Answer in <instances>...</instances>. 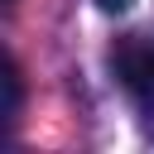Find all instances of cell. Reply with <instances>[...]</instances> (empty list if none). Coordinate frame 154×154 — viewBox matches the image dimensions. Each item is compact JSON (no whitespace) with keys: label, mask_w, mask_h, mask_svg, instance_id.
Returning a JSON list of instances; mask_svg holds the SVG:
<instances>
[{"label":"cell","mask_w":154,"mask_h":154,"mask_svg":"<svg viewBox=\"0 0 154 154\" xmlns=\"http://www.w3.org/2000/svg\"><path fill=\"white\" fill-rule=\"evenodd\" d=\"M96 5H101V10H106V14H125V10H130V5H135V0H96Z\"/></svg>","instance_id":"3957f363"},{"label":"cell","mask_w":154,"mask_h":154,"mask_svg":"<svg viewBox=\"0 0 154 154\" xmlns=\"http://www.w3.org/2000/svg\"><path fill=\"white\" fill-rule=\"evenodd\" d=\"M19 101H24V77H19V63L5 58V120L19 116Z\"/></svg>","instance_id":"7a4b0ae2"},{"label":"cell","mask_w":154,"mask_h":154,"mask_svg":"<svg viewBox=\"0 0 154 154\" xmlns=\"http://www.w3.org/2000/svg\"><path fill=\"white\" fill-rule=\"evenodd\" d=\"M111 63H116V77L125 82V91L140 106H149L154 101V48L140 43V38H120V48L111 53Z\"/></svg>","instance_id":"6da1fadb"}]
</instances>
